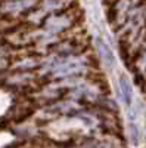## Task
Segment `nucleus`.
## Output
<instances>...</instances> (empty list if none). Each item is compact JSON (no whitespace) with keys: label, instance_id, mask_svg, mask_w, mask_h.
Returning <instances> with one entry per match:
<instances>
[{"label":"nucleus","instance_id":"nucleus-1","mask_svg":"<svg viewBox=\"0 0 146 148\" xmlns=\"http://www.w3.org/2000/svg\"><path fill=\"white\" fill-rule=\"evenodd\" d=\"M120 89H121V95H123V99L127 105H131V99H133V90H131V84L130 82L121 76L120 77Z\"/></svg>","mask_w":146,"mask_h":148},{"label":"nucleus","instance_id":"nucleus-2","mask_svg":"<svg viewBox=\"0 0 146 148\" xmlns=\"http://www.w3.org/2000/svg\"><path fill=\"white\" fill-rule=\"evenodd\" d=\"M99 46H101V51H102V55H103V59L108 65H112L114 64V53L111 52V49L108 47L106 43H103L102 40H99Z\"/></svg>","mask_w":146,"mask_h":148},{"label":"nucleus","instance_id":"nucleus-3","mask_svg":"<svg viewBox=\"0 0 146 148\" xmlns=\"http://www.w3.org/2000/svg\"><path fill=\"white\" fill-rule=\"evenodd\" d=\"M130 139H131V142L134 145L139 142V127L134 125V123L130 125Z\"/></svg>","mask_w":146,"mask_h":148}]
</instances>
